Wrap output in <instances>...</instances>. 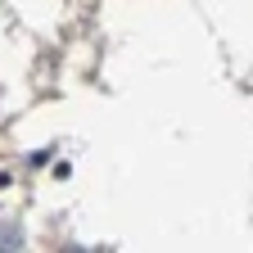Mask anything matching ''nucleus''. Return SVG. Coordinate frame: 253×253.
<instances>
[{
  "label": "nucleus",
  "instance_id": "nucleus-1",
  "mask_svg": "<svg viewBox=\"0 0 253 253\" xmlns=\"http://www.w3.org/2000/svg\"><path fill=\"white\" fill-rule=\"evenodd\" d=\"M23 244V231L18 226H5V221H0V249H18Z\"/></svg>",
  "mask_w": 253,
  "mask_h": 253
}]
</instances>
